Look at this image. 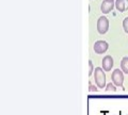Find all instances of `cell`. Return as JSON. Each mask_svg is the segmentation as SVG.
<instances>
[{"label":"cell","instance_id":"3","mask_svg":"<svg viewBox=\"0 0 128 115\" xmlns=\"http://www.w3.org/2000/svg\"><path fill=\"white\" fill-rule=\"evenodd\" d=\"M109 30V19L106 16H102L97 20V31L99 34H105Z\"/></svg>","mask_w":128,"mask_h":115},{"label":"cell","instance_id":"6","mask_svg":"<svg viewBox=\"0 0 128 115\" xmlns=\"http://www.w3.org/2000/svg\"><path fill=\"white\" fill-rule=\"evenodd\" d=\"M102 68L105 71H111V68L114 65L113 58H112L111 55H106V57L102 59Z\"/></svg>","mask_w":128,"mask_h":115},{"label":"cell","instance_id":"11","mask_svg":"<svg viewBox=\"0 0 128 115\" xmlns=\"http://www.w3.org/2000/svg\"><path fill=\"white\" fill-rule=\"evenodd\" d=\"M93 62L92 61H89V76H92V74H93Z\"/></svg>","mask_w":128,"mask_h":115},{"label":"cell","instance_id":"10","mask_svg":"<svg viewBox=\"0 0 128 115\" xmlns=\"http://www.w3.org/2000/svg\"><path fill=\"white\" fill-rule=\"evenodd\" d=\"M123 28H124V31L128 34V16L123 20Z\"/></svg>","mask_w":128,"mask_h":115},{"label":"cell","instance_id":"7","mask_svg":"<svg viewBox=\"0 0 128 115\" xmlns=\"http://www.w3.org/2000/svg\"><path fill=\"white\" fill-rule=\"evenodd\" d=\"M115 7L120 12H125L128 9V0H115Z\"/></svg>","mask_w":128,"mask_h":115},{"label":"cell","instance_id":"8","mask_svg":"<svg viewBox=\"0 0 128 115\" xmlns=\"http://www.w3.org/2000/svg\"><path fill=\"white\" fill-rule=\"evenodd\" d=\"M121 69L124 74L128 75V57H124L121 61Z\"/></svg>","mask_w":128,"mask_h":115},{"label":"cell","instance_id":"1","mask_svg":"<svg viewBox=\"0 0 128 115\" xmlns=\"http://www.w3.org/2000/svg\"><path fill=\"white\" fill-rule=\"evenodd\" d=\"M94 79L97 88L102 89L106 86V74L102 67H96L94 70Z\"/></svg>","mask_w":128,"mask_h":115},{"label":"cell","instance_id":"5","mask_svg":"<svg viewBox=\"0 0 128 115\" xmlns=\"http://www.w3.org/2000/svg\"><path fill=\"white\" fill-rule=\"evenodd\" d=\"M115 6V1L114 0H104L102 5H100V11L104 14H108L113 10V7Z\"/></svg>","mask_w":128,"mask_h":115},{"label":"cell","instance_id":"9","mask_svg":"<svg viewBox=\"0 0 128 115\" xmlns=\"http://www.w3.org/2000/svg\"><path fill=\"white\" fill-rule=\"evenodd\" d=\"M106 91H107V92H109V91H112V92H116V88L114 86V84L109 83V84L106 85Z\"/></svg>","mask_w":128,"mask_h":115},{"label":"cell","instance_id":"4","mask_svg":"<svg viewBox=\"0 0 128 115\" xmlns=\"http://www.w3.org/2000/svg\"><path fill=\"white\" fill-rule=\"evenodd\" d=\"M108 48H109V45H108V43L106 41H96L93 46L94 52L97 54H102L107 52Z\"/></svg>","mask_w":128,"mask_h":115},{"label":"cell","instance_id":"12","mask_svg":"<svg viewBox=\"0 0 128 115\" xmlns=\"http://www.w3.org/2000/svg\"><path fill=\"white\" fill-rule=\"evenodd\" d=\"M89 90H90V92H96V91H97V88L92 84V83H90V89Z\"/></svg>","mask_w":128,"mask_h":115},{"label":"cell","instance_id":"2","mask_svg":"<svg viewBox=\"0 0 128 115\" xmlns=\"http://www.w3.org/2000/svg\"><path fill=\"white\" fill-rule=\"evenodd\" d=\"M111 79L112 82L115 86H120V88H123V82H124V74L122 69H114L111 74Z\"/></svg>","mask_w":128,"mask_h":115}]
</instances>
